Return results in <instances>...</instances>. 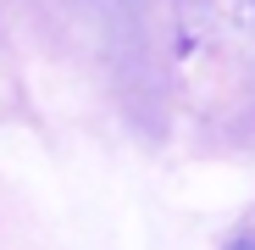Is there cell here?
Masks as SVG:
<instances>
[{"label":"cell","instance_id":"6da1fadb","mask_svg":"<svg viewBox=\"0 0 255 250\" xmlns=\"http://www.w3.org/2000/svg\"><path fill=\"white\" fill-rule=\"evenodd\" d=\"M228 250H255V234H244V239H233Z\"/></svg>","mask_w":255,"mask_h":250}]
</instances>
